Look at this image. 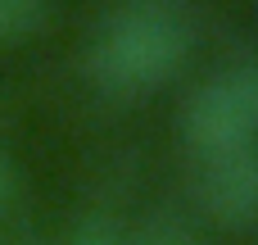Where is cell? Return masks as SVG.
<instances>
[{
  "instance_id": "cell-6",
  "label": "cell",
  "mask_w": 258,
  "mask_h": 245,
  "mask_svg": "<svg viewBox=\"0 0 258 245\" xmlns=\"http://www.w3.org/2000/svg\"><path fill=\"white\" fill-rule=\"evenodd\" d=\"M14 205H18V168H14V159L0 150V223L14 214Z\"/></svg>"
},
{
  "instance_id": "cell-4",
  "label": "cell",
  "mask_w": 258,
  "mask_h": 245,
  "mask_svg": "<svg viewBox=\"0 0 258 245\" xmlns=\"http://www.w3.org/2000/svg\"><path fill=\"white\" fill-rule=\"evenodd\" d=\"M50 18V0H0V45L27 41Z\"/></svg>"
},
{
  "instance_id": "cell-1",
  "label": "cell",
  "mask_w": 258,
  "mask_h": 245,
  "mask_svg": "<svg viewBox=\"0 0 258 245\" xmlns=\"http://www.w3.org/2000/svg\"><path fill=\"white\" fill-rule=\"evenodd\" d=\"M190 59V23L172 0H122L86 41V77L113 100H145Z\"/></svg>"
},
{
  "instance_id": "cell-5",
  "label": "cell",
  "mask_w": 258,
  "mask_h": 245,
  "mask_svg": "<svg viewBox=\"0 0 258 245\" xmlns=\"http://www.w3.org/2000/svg\"><path fill=\"white\" fill-rule=\"evenodd\" d=\"M63 245H127V241H122V232H118L109 218H86Z\"/></svg>"
},
{
  "instance_id": "cell-3",
  "label": "cell",
  "mask_w": 258,
  "mask_h": 245,
  "mask_svg": "<svg viewBox=\"0 0 258 245\" xmlns=\"http://www.w3.org/2000/svg\"><path fill=\"white\" fill-rule=\"evenodd\" d=\"M190 159V195L200 214L227 232L258 223V145L249 150H213Z\"/></svg>"
},
{
  "instance_id": "cell-2",
  "label": "cell",
  "mask_w": 258,
  "mask_h": 245,
  "mask_svg": "<svg viewBox=\"0 0 258 245\" xmlns=\"http://www.w3.org/2000/svg\"><path fill=\"white\" fill-rule=\"evenodd\" d=\"M181 141L186 155L258 145V55L231 59L195 82L181 105Z\"/></svg>"
},
{
  "instance_id": "cell-8",
  "label": "cell",
  "mask_w": 258,
  "mask_h": 245,
  "mask_svg": "<svg viewBox=\"0 0 258 245\" xmlns=\"http://www.w3.org/2000/svg\"><path fill=\"white\" fill-rule=\"evenodd\" d=\"M14 245H41V241H14Z\"/></svg>"
},
{
  "instance_id": "cell-7",
  "label": "cell",
  "mask_w": 258,
  "mask_h": 245,
  "mask_svg": "<svg viewBox=\"0 0 258 245\" xmlns=\"http://www.w3.org/2000/svg\"><path fill=\"white\" fill-rule=\"evenodd\" d=\"M127 245H195V241H190L181 227H168V223H163V227H150L141 241H127Z\"/></svg>"
}]
</instances>
